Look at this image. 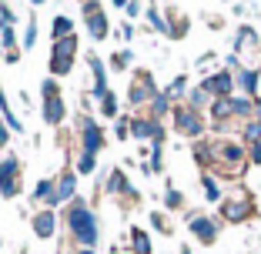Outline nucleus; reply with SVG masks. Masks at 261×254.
<instances>
[{"label":"nucleus","mask_w":261,"mask_h":254,"mask_svg":"<svg viewBox=\"0 0 261 254\" xmlns=\"http://www.w3.org/2000/svg\"><path fill=\"white\" fill-rule=\"evenodd\" d=\"M67 228H70V234H74V241L81 247H94L97 244V217H94L84 204H74V208H70Z\"/></svg>","instance_id":"nucleus-1"},{"label":"nucleus","mask_w":261,"mask_h":254,"mask_svg":"<svg viewBox=\"0 0 261 254\" xmlns=\"http://www.w3.org/2000/svg\"><path fill=\"white\" fill-rule=\"evenodd\" d=\"M234 61L241 64V70H258L261 47H258V34H254L251 27H241L238 40H234Z\"/></svg>","instance_id":"nucleus-2"},{"label":"nucleus","mask_w":261,"mask_h":254,"mask_svg":"<svg viewBox=\"0 0 261 254\" xmlns=\"http://www.w3.org/2000/svg\"><path fill=\"white\" fill-rule=\"evenodd\" d=\"M0 194H4V197L20 194V164H17V157L0 161Z\"/></svg>","instance_id":"nucleus-3"},{"label":"nucleus","mask_w":261,"mask_h":254,"mask_svg":"<svg viewBox=\"0 0 261 254\" xmlns=\"http://www.w3.org/2000/svg\"><path fill=\"white\" fill-rule=\"evenodd\" d=\"M74 50H77L74 37L57 40V44H54V57H50V74H67L70 64H74Z\"/></svg>","instance_id":"nucleus-4"},{"label":"nucleus","mask_w":261,"mask_h":254,"mask_svg":"<svg viewBox=\"0 0 261 254\" xmlns=\"http://www.w3.org/2000/svg\"><path fill=\"white\" fill-rule=\"evenodd\" d=\"M174 124H177V131L188 134V137H198L204 131V121H201V114L194 107H174Z\"/></svg>","instance_id":"nucleus-5"},{"label":"nucleus","mask_w":261,"mask_h":254,"mask_svg":"<svg viewBox=\"0 0 261 254\" xmlns=\"http://www.w3.org/2000/svg\"><path fill=\"white\" fill-rule=\"evenodd\" d=\"M221 214L228 217V221H245L248 214H251V197H248L245 191H234L228 201L221 204Z\"/></svg>","instance_id":"nucleus-6"},{"label":"nucleus","mask_w":261,"mask_h":254,"mask_svg":"<svg viewBox=\"0 0 261 254\" xmlns=\"http://www.w3.org/2000/svg\"><path fill=\"white\" fill-rule=\"evenodd\" d=\"M204 87L207 94H211V97H231V91H234V77H231L228 70H218V74H211V77H204Z\"/></svg>","instance_id":"nucleus-7"},{"label":"nucleus","mask_w":261,"mask_h":254,"mask_svg":"<svg viewBox=\"0 0 261 254\" xmlns=\"http://www.w3.org/2000/svg\"><path fill=\"white\" fill-rule=\"evenodd\" d=\"M188 228L194 231V238H198L201 244H211V241L218 238V224L211 221V217H204V214H191L188 217Z\"/></svg>","instance_id":"nucleus-8"},{"label":"nucleus","mask_w":261,"mask_h":254,"mask_svg":"<svg viewBox=\"0 0 261 254\" xmlns=\"http://www.w3.org/2000/svg\"><path fill=\"white\" fill-rule=\"evenodd\" d=\"M84 17H87V31H91L94 40H100L104 34H108V17H104V10L97 7V4H84Z\"/></svg>","instance_id":"nucleus-9"},{"label":"nucleus","mask_w":261,"mask_h":254,"mask_svg":"<svg viewBox=\"0 0 261 254\" xmlns=\"http://www.w3.org/2000/svg\"><path fill=\"white\" fill-rule=\"evenodd\" d=\"M147 100H154L151 74H134V84H130V104L141 107V104H147Z\"/></svg>","instance_id":"nucleus-10"},{"label":"nucleus","mask_w":261,"mask_h":254,"mask_svg":"<svg viewBox=\"0 0 261 254\" xmlns=\"http://www.w3.org/2000/svg\"><path fill=\"white\" fill-rule=\"evenodd\" d=\"M81 140H84V154H97V151H100L104 137H100V131H97V124H94V121L81 124Z\"/></svg>","instance_id":"nucleus-11"},{"label":"nucleus","mask_w":261,"mask_h":254,"mask_svg":"<svg viewBox=\"0 0 261 254\" xmlns=\"http://www.w3.org/2000/svg\"><path fill=\"white\" fill-rule=\"evenodd\" d=\"M70 194H74V174H61L54 181V194H50L47 204H61V201H67Z\"/></svg>","instance_id":"nucleus-12"},{"label":"nucleus","mask_w":261,"mask_h":254,"mask_svg":"<svg viewBox=\"0 0 261 254\" xmlns=\"http://www.w3.org/2000/svg\"><path fill=\"white\" fill-rule=\"evenodd\" d=\"M34 234H37V238H50V234H54V214H50V211L34 214Z\"/></svg>","instance_id":"nucleus-13"},{"label":"nucleus","mask_w":261,"mask_h":254,"mask_svg":"<svg viewBox=\"0 0 261 254\" xmlns=\"http://www.w3.org/2000/svg\"><path fill=\"white\" fill-rule=\"evenodd\" d=\"M44 117H47V124H61V121H64V100H61V97H47Z\"/></svg>","instance_id":"nucleus-14"},{"label":"nucleus","mask_w":261,"mask_h":254,"mask_svg":"<svg viewBox=\"0 0 261 254\" xmlns=\"http://www.w3.org/2000/svg\"><path fill=\"white\" fill-rule=\"evenodd\" d=\"M238 87L245 94H254L258 91V70H238Z\"/></svg>","instance_id":"nucleus-15"},{"label":"nucleus","mask_w":261,"mask_h":254,"mask_svg":"<svg viewBox=\"0 0 261 254\" xmlns=\"http://www.w3.org/2000/svg\"><path fill=\"white\" fill-rule=\"evenodd\" d=\"M130 241H134V254H151V238H147L141 228L130 231Z\"/></svg>","instance_id":"nucleus-16"},{"label":"nucleus","mask_w":261,"mask_h":254,"mask_svg":"<svg viewBox=\"0 0 261 254\" xmlns=\"http://www.w3.org/2000/svg\"><path fill=\"white\" fill-rule=\"evenodd\" d=\"M108 187H111L114 194H127V191H130V184L124 181V174H121V171H111V177H108Z\"/></svg>","instance_id":"nucleus-17"},{"label":"nucleus","mask_w":261,"mask_h":254,"mask_svg":"<svg viewBox=\"0 0 261 254\" xmlns=\"http://www.w3.org/2000/svg\"><path fill=\"white\" fill-rule=\"evenodd\" d=\"M54 37L57 40L74 37V34H70V17H54Z\"/></svg>","instance_id":"nucleus-18"},{"label":"nucleus","mask_w":261,"mask_h":254,"mask_svg":"<svg viewBox=\"0 0 261 254\" xmlns=\"http://www.w3.org/2000/svg\"><path fill=\"white\" fill-rule=\"evenodd\" d=\"M201 184H204V197H207V201H218V197H221V191H218V181H215L211 174L201 177Z\"/></svg>","instance_id":"nucleus-19"},{"label":"nucleus","mask_w":261,"mask_h":254,"mask_svg":"<svg viewBox=\"0 0 261 254\" xmlns=\"http://www.w3.org/2000/svg\"><path fill=\"white\" fill-rule=\"evenodd\" d=\"M100 107H104V114H108V117H114V114H117V97L108 91L104 97H100Z\"/></svg>","instance_id":"nucleus-20"},{"label":"nucleus","mask_w":261,"mask_h":254,"mask_svg":"<svg viewBox=\"0 0 261 254\" xmlns=\"http://www.w3.org/2000/svg\"><path fill=\"white\" fill-rule=\"evenodd\" d=\"M127 61H130V54H127V50H121V54L111 57V67H114V70H124V67H127Z\"/></svg>","instance_id":"nucleus-21"},{"label":"nucleus","mask_w":261,"mask_h":254,"mask_svg":"<svg viewBox=\"0 0 261 254\" xmlns=\"http://www.w3.org/2000/svg\"><path fill=\"white\" fill-rule=\"evenodd\" d=\"M77 167H81V174H91L94 171V154H81V164H77Z\"/></svg>","instance_id":"nucleus-22"},{"label":"nucleus","mask_w":261,"mask_h":254,"mask_svg":"<svg viewBox=\"0 0 261 254\" xmlns=\"http://www.w3.org/2000/svg\"><path fill=\"white\" fill-rule=\"evenodd\" d=\"M154 217V228H158V231H164V234H171V224L164 221V214H151Z\"/></svg>","instance_id":"nucleus-23"},{"label":"nucleus","mask_w":261,"mask_h":254,"mask_svg":"<svg viewBox=\"0 0 261 254\" xmlns=\"http://www.w3.org/2000/svg\"><path fill=\"white\" fill-rule=\"evenodd\" d=\"M168 208H181V194L177 191H168Z\"/></svg>","instance_id":"nucleus-24"},{"label":"nucleus","mask_w":261,"mask_h":254,"mask_svg":"<svg viewBox=\"0 0 261 254\" xmlns=\"http://www.w3.org/2000/svg\"><path fill=\"white\" fill-rule=\"evenodd\" d=\"M251 161L261 164V140H258V144H251Z\"/></svg>","instance_id":"nucleus-25"},{"label":"nucleus","mask_w":261,"mask_h":254,"mask_svg":"<svg viewBox=\"0 0 261 254\" xmlns=\"http://www.w3.org/2000/svg\"><path fill=\"white\" fill-rule=\"evenodd\" d=\"M254 114H258V121H261V104H254Z\"/></svg>","instance_id":"nucleus-26"},{"label":"nucleus","mask_w":261,"mask_h":254,"mask_svg":"<svg viewBox=\"0 0 261 254\" xmlns=\"http://www.w3.org/2000/svg\"><path fill=\"white\" fill-rule=\"evenodd\" d=\"M77 254H94V251H91V247H81V251H77Z\"/></svg>","instance_id":"nucleus-27"},{"label":"nucleus","mask_w":261,"mask_h":254,"mask_svg":"<svg viewBox=\"0 0 261 254\" xmlns=\"http://www.w3.org/2000/svg\"><path fill=\"white\" fill-rule=\"evenodd\" d=\"M34 4H44V0H34Z\"/></svg>","instance_id":"nucleus-28"}]
</instances>
